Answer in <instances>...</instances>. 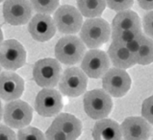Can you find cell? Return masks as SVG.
I'll return each mask as SVG.
<instances>
[{
    "label": "cell",
    "mask_w": 153,
    "mask_h": 140,
    "mask_svg": "<svg viewBox=\"0 0 153 140\" xmlns=\"http://www.w3.org/2000/svg\"><path fill=\"white\" fill-rule=\"evenodd\" d=\"M110 37L111 27L103 18H88L83 22L80 30V39L85 46L91 49H97L106 43Z\"/></svg>",
    "instance_id": "1"
},
{
    "label": "cell",
    "mask_w": 153,
    "mask_h": 140,
    "mask_svg": "<svg viewBox=\"0 0 153 140\" xmlns=\"http://www.w3.org/2000/svg\"><path fill=\"white\" fill-rule=\"evenodd\" d=\"M86 53V46L75 36H65L60 38L55 45V57L58 62L67 65L76 64L83 60Z\"/></svg>",
    "instance_id": "2"
},
{
    "label": "cell",
    "mask_w": 153,
    "mask_h": 140,
    "mask_svg": "<svg viewBox=\"0 0 153 140\" xmlns=\"http://www.w3.org/2000/svg\"><path fill=\"white\" fill-rule=\"evenodd\" d=\"M84 111L87 115L94 120L106 118L113 108L111 96L104 89H93L88 91L83 99Z\"/></svg>",
    "instance_id": "3"
},
{
    "label": "cell",
    "mask_w": 153,
    "mask_h": 140,
    "mask_svg": "<svg viewBox=\"0 0 153 140\" xmlns=\"http://www.w3.org/2000/svg\"><path fill=\"white\" fill-rule=\"evenodd\" d=\"M60 63L56 59L45 58L35 63L33 78L36 84L43 88H54L59 84L61 78Z\"/></svg>",
    "instance_id": "4"
},
{
    "label": "cell",
    "mask_w": 153,
    "mask_h": 140,
    "mask_svg": "<svg viewBox=\"0 0 153 140\" xmlns=\"http://www.w3.org/2000/svg\"><path fill=\"white\" fill-rule=\"evenodd\" d=\"M59 90L68 97H78L87 89L88 77L78 67H68L61 75Z\"/></svg>",
    "instance_id": "5"
},
{
    "label": "cell",
    "mask_w": 153,
    "mask_h": 140,
    "mask_svg": "<svg viewBox=\"0 0 153 140\" xmlns=\"http://www.w3.org/2000/svg\"><path fill=\"white\" fill-rule=\"evenodd\" d=\"M33 118V109L21 100H15L6 104L3 111V119L6 126L13 129H23Z\"/></svg>",
    "instance_id": "6"
},
{
    "label": "cell",
    "mask_w": 153,
    "mask_h": 140,
    "mask_svg": "<svg viewBox=\"0 0 153 140\" xmlns=\"http://www.w3.org/2000/svg\"><path fill=\"white\" fill-rule=\"evenodd\" d=\"M53 21L56 29L60 33L73 35L81 30L83 25V15L78 9L71 5H63L56 10Z\"/></svg>",
    "instance_id": "7"
},
{
    "label": "cell",
    "mask_w": 153,
    "mask_h": 140,
    "mask_svg": "<svg viewBox=\"0 0 153 140\" xmlns=\"http://www.w3.org/2000/svg\"><path fill=\"white\" fill-rule=\"evenodd\" d=\"M26 62V51L16 39H8L0 45V65L7 70H16Z\"/></svg>",
    "instance_id": "8"
},
{
    "label": "cell",
    "mask_w": 153,
    "mask_h": 140,
    "mask_svg": "<svg viewBox=\"0 0 153 140\" xmlns=\"http://www.w3.org/2000/svg\"><path fill=\"white\" fill-rule=\"evenodd\" d=\"M103 89L113 97L120 98L128 92L131 87L129 74L120 68H110L102 77Z\"/></svg>",
    "instance_id": "9"
},
{
    "label": "cell",
    "mask_w": 153,
    "mask_h": 140,
    "mask_svg": "<svg viewBox=\"0 0 153 140\" xmlns=\"http://www.w3.org/2000/svg\"><path fill=\"white\" fill-rule=\"evenodd\" d=\"M81 69L87 77L93 79L101 78L110 69V59L104 51L91 49L84 55Z\"/></svg>",
    "instance_id": "10"
},
{
    "label": "cell",
    "mask_w": 153,
    "mask_h": 140,
    "mask_svg": "<svg viewBox=\"0 0 153 140\" xmlns=\"http://www.w3.org/2000/svg\"><path fill=\"white\" fill-rule=\"evenodd\" d=\"M33 8L29 0H5L3 16L11 25H24L31 20Z\"/></svg>",
    "instance_id": "11"
},
{
    "label": "cell",
    "mask_w": 153,
    "mask_h": 140,
    "mask_svg": "<svg viewBox=\"0 0 153 140\" xmlns=\"http://www.w3.org/2000/svg\"><path fill=\"white\" fill-rule=\"evenodd\" d=\"M63 99L58 90L43 88L37 94L35 100V109L43 117H52L62 111Z\"/></svg>",
    "instance_id": "12"
},
{
    "label": "cell",
    "mask_w": 153,
    "mask_h": 140,
    "mask_svg": "<svg viewBox=\"0 0 153 140\" xmlns=\"http://www.w3.org/2000/svg\"><path fill=\"white\" fill-rule=\"evenodd\" d=\"M121 134L124 140H148L152 133V128L143 117H127L120 125Z\"/></svg>",
    "instance_id": "13"
},
{
    "label": "cell",
    "mask_w": 153,
    "mask_h": 140,
    "mask_svg": "<svg viewBox=\"0 0 153 140\" xmlns=\"http://www.w3.org/2000/svg\"><path fill=\"white\" fill-rule=\"evenodd\" d=\"M24 91V81L15 72L4 71L0 73V99L15 101L20 98Z\"/></svg>",
    "instance_id": "14"
},
{
    "label": "cell",
    "mask_w": 153,
    "mask_h": 140,
    "mask_svg": "<svg viewBox=\"0 0 153 140\" xmlns=\"http://www.w3.org/2000/svg\"><path fill=\"white\" fill-rule=\"evenodd\" d=\"M56 26L49 15L38 14L33 16L28 24V31L37 41H48L55 36Z\"/></svg>",
    "instance_id": "15"
},
{
    "label": "cell",
    "mask_w": 153,
    "mask_h": 140,
    "mask_svg": "<svg viewBox=\"0 0 153 140\" xmlns=\"http://www.w3.org/2000/svg\"><path fill=\"white\" fill-rule=\"evenodd\" d=\"M94 140H121L120 126L116 121L104 118L97 121L93 129Z\"/></svg>",
    "instance_id": "16"
},
{
    "label": "cell",
    "mask_w": 153,
    "mask_h": 140,
    "mask_svg": "<svg viewBox=\"0 0 153 140\" xmlns=\"http://www.w3.org/2000/svg\"><path fill=\"white\" fill-rule=\"evenodd\" d=\"M108 57L113 65L117 68L126 69L136 64V60L133 53L128 50L125 45L117 44L112 42L108 49Z\"/></svg>",
    "instance_id": "17"
},
{
    "label": "cell",
    "mask_w": 153,
    "mask_h": 140,
    "mask_svg": "<svg viewBox=\"0 0 153 140\" xmlns=\"http://www.w3.org/2000/svg\"><path fill=\"white\" fill-rule=\"evenodd\" d=\"M51 125L61 130L74 140L79 137L82 133L81 121L69 113H61L55 118Z\"/></svg>",
    "instance_id": "18"
},
{
    "label": "cell",
    "mask_w": 153,
    "mask_h": 140,
    "mask_svg": "<svg viewBox=\"0 0 153 140\" xmlns=\"http://www.w3.org/2000/svg\"><path fill=\"white\" fill-rule=\"evenodd\" d=\"M122 30H142L141 19L134 11H120L114 17L112 21V31Z\"/></svg>",
    "instance_id": "19"
},
{
    "label": "cell",
    "mask_w": 153,
    "mask_h": 140,
    "mask_svg": "<svg viewBox=\"0 0 153 140\" xmlns=\"http://www.w3.org/2000/svg\"><path fill=\"white\" fill-rule=\"evenodd\" d=\"M78 11L83 16L95 18L100 16L106 8L105 0H77Z\"/></svg>",
    "instance_id": "20"
},
{
    "label": "cell",
    "mask_w": 153,
    "mask_h": 140,
    "mask_svg": "<svg viewBox=\"0 0 153 140\" xmlns=\"http://www.w3.org/2000/svg\"><path fill=\"white\" fill-rule=\"evenodd\" d=\"M136 63L147 65L153 63V39L145 36L138 51L135 53Z\"/></svg>",
    "instance_id": "21"
},
{
    "label": "cell",
    "mask_w": 153,
    "mask_h": 140,
    "mask_svg": "<svg viewBox=\"0 0 153 140\" xmlns=\"http://www.w3.org/2000/svg\"><path fill=\"white\" fill-rule=\"evenodd\" d=\"M142 30H122V31H112V39L114 43L120 45L128 44L133 39L141 36Z\"/></svg>",
    "instance_id": "22"
},
{
    "label": "cell",
    "mask_w": 153,
    "mask_h": 140,
    "mask_svg": "<svg viewBox=\"0 0 153 140\" xmlns=\"http://www.w3.org/2000/svg\"><path fill=\"white\" fill-rule=\"evenodd\" d=\"M31 6L38 14L50 15L59 7L60 0H29Z\"/></svg>",
    "instance_id": "23"
},
{
    "label": "cell",
    "mask_w": 153,
    "mask_h": 140,
    "mask_svg": "<svg viewBox=\"0 0 153 140\" xmlns=\"http://www.w3.org/2000/svg\"><path fill=\"white\" fill-rule=\"evenodd\" d=\"M16 140H45V135L35 127H25L19 130Z\"/></svg>",
    "instance_id": "24"
},
{
    "label": "cell",
    "mask_w": 153,
    "mask_h": 140,
    "mask_svg": "<svg viewBox=\"0 0 153 140\" xmlns=\"http://www.w3.org/2000/svg\"><path fill=\"white\" fill-rule=\"evenodd\" d=\"M105 1L111 10L117 12L129 10L134 4V0H105Z\"/></svg>",
    "instance_id": "25"
},
{
    "label": "cell",
    "mask_w": 153,
    "mask_h": 140,
    "mask_svg": "<svg viewBox=\"0 0 153 140\" xmlns=\"http://www.w3.org/2000/svg\"><path fill=\"white\" fill-rule=\"evenodd\" d=\"M142 115L143 119L153 125V95L143 101L142 105Z\"/></svg>",
    "instance_id": "26"
},
{
    "label": "cell",
    "mask_w": 153,
    "mask_h": 140,
    "mask_svg": "<svg viewBox=\"0 0 153 140\" xmlns=\"http://www.w3.org/2000/svg\"><path fill=\"white\" fill-rule=\"evenodd\" d=\"M45 140H74L68 134H65L61 130L50 126L45 133Z\"/></svg>",
    "instance_id": "27"
},
{
    "label": "cell",
    "mask_w": 153,
    "mask_h": 140,
    "mask_svg": "<svg viewBox=\"0 0 153 140\" xmlns=\"http://www.w3.org/2000/svg\"><path fill=\"white\" fill-rule=\"evenodd\" d=\"M143 27L148 38L153 39V11H150L143 16Z\"/></svg>",
    "instance_id": "28"
},
{
    "label": "cell",
    "mask_w": 153,
    "mask_h": 140,
    "mask_svg": "<svg viewBox=\"0 0 153 140\" xmlns=\"http://www.w3.org/2000/svg\"><path fill=\"white\" fill-rule=\"evenodd\" d=\"M0 140H16V135L8 126L0 124Z\"/></svg>",
    "instance_id": "29"
},
{
    "label": "cell",
    "mask_w": 153,
    "mask_h": 140,
    "mask_svg": "<svg viewBox=\"0 0 153 140\" xmlns=\"http://www.w3.org/2000/svg\"><path fill=\"white\" fill-rule=\"evenodd\" d=\"M143 38H145V35L142 34L140 37L133 39V41H130L128 44H126V47L128 48V50L131 52V53H133L135 55V53H136V52L138 51V49L140 48V46H141L142 42L143 41Z\"/></svg>",
    "instance_id": "30"
},
{
    "label": "cell",
    "mask_w": 153,
    "mask_h": 140,
    "mask_svg": "<svg viewBox=\"0 0 153 140\" xmlns=\"http://www.w3.org/2000/svg\"><path fill=\"white\" fill-rule=\"evenodd\" d=\"M141 8L145 10H153V0H137Z\"/></svg>",
    "instance_id": "31"
},
{
    "label": "cell",
    "mask_w": 153,
    "mask_h": 140,
    "mask_svg": "<svg viewBox=\"0 0 153 140\" xmlns=\"http://www.w3.org/2000/svg\"><path fill=\"white\" fill-rule=\"evenodd\" d=\"M2 116H3V109H2L1 101H0V121H1V119H2Z\"/></svg>",
    "instance_id": "32"
},
{
    "label": "cell",
    "mask_w": 153,
    "mask_h": 140,
    "mask_svg": "<svg viewBox=\"0 0 153 140\" xmlns=\"http://www.w3.org/2000/svg\"><path fill=\"white\" fill-rule=\"evenodd\" d=\"M2 42H3V33H2L1 28H0V45H1Z\"/></svg>",
    "instance_id": "33"
},
{
    "label": "cell",
    "mask_w": 153,
    "mask_h": 140,
    "mask_svg": "<svg viewBox=\"0 0 153 140\" xmlns=\"http://www.w3.org/2000/svg\"><path fill=\"white\" fill-rule=\"evenodd\" d=\"M3 1H5V0H0V3H1V2H3Z\"/></svg>",
    "instance_id": "34"
},
{
    "label": "cell",
    "mask_w": 153,
    "mask_h": 140,
    "mask_svg": "<svg viewBox=\"0 0 153 140\" xmlns=\"http://www.w3.org/2000/svg\"><path fill=\"white\" fill-rule=\"evenodd\" d=\"M0 73H1V65H0Z\"/></svg>",
    "instance_id": "35"
}]
</instances>
